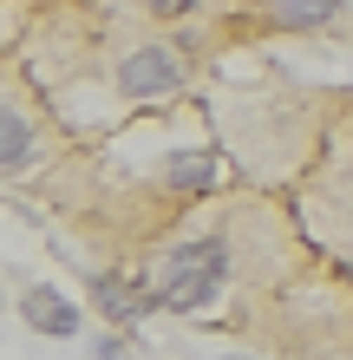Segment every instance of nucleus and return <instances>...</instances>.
<instances>
[{
  "label": "nucleus",
  "instance_id": "obj_1",
  "mask_svg": "<svg viewBox=\"0 0 353 360\" xmlns=\"http://www.w3.org/2000/svg\"><path fill=\"white\" fill-rule=\"evenodd\" d=\"M229 282V243L222 236H197V243H177L157 269V302L171 314H203Z\"/></svg>",
  "mask_w": 353,
  "mask_h": 360
},
{
  "label": "nucleus",
  "instance_id": "obj_2",
  "mask_svg": "<svg viewBox=\"0 0 353 360\" xmlns=\"http://www.w3.org/2000/svg\"><path fill=\"white\" fill-rule=\"evenodd\" d=\"M177 86H183V66H177L171 46H138V53L118 59V92H124V98L157 105V98H171Z\"/></svg>",
  "mask_w": 353,
  "mask_h": 360
},
{
  "label": "nucleus",
  "instance_id": "obj_3",
  "mask_svg": "<svg viewBox=\"0 0 353 360\" xmlns=\"http://www.w3.org/2000/svg\"><path fill=\"white\" fill-rule=\"evenodd\" d=\"M98 308L112 314V321H144L151 308H164L157 302V282H131V275H98Z\"/></svg>",
  "mask_w": 353,
  "mask_h": 360
},
{
  "label": "nucleus",
  "instance_id": "obj_4",
  "mask_svg": "<svg viewBox=\"0 0 353 360\" xmlns=\"http://www.w3.org/2000/svg\"><path fill=\"white\" fill-rule=\"evenodd\" d=\"M20 308H27V321L39 334H53V341H72V334H79V308L59 288H27V295H20Z\"/></svg>",
  "mask_w": 353,
  "mask_h": 360
},
{
  "label": "nucleus",
  "instance_id": "obj_5",
  "mask_svg": "<svg viewBox=\"0 0 353 360\" xmlns=\"http://www.w3.org/2000/svg\"><path fill=\"white\" fill-rule=\"evenodd\" d=\"M164 184L183 190V197H203V190L216 184V158L210 151H171L164 158Z\"/></svg>",
  "mask_w": 353,
  "mask_h": 360
},
{
  "label": "nucleus",
  "instance_id": "obj_6",
  "mask_svg": "<svg viewBox=\"0 0 353 360\" xmlns=\"http://www.w3.org/2000/svg\"><path fill=\"white\" fill-rule=\"evenodd\" d=\"M33 151H39V144H33V124H27V112H20V105H7V118H0V171H27V164H33Z\"/></svg>",
  "mask_w": 353,
  "mask_h": 360
},
{
  "label": "nucleus",
  "instance_id": "obj_7",
  "mask_svg": "<svg viewBox=\"0 0 353 360\" xmlns=\"http://www.w3.org/2000/svg\"><path fill=\"white\" fill-rule=\"evenodd\" d=\"M268 13H275V27H288V33H314V27H327V20L340 13V0H268Z\"/></svg>",
  "mask_w": 353,
  "mask_h": 360
},
{
  "label": "nucleus",
  "instance_id": "obj_8",
  "mask_svg": "<svg viewBox=\"0 0 353 360\" xmlns=\"http://www.w3.org/2000/svg\"><path fill=\"white\" fill-rule=\"evenodd\" d=\"M144 7H151L157 20H183V13H190V7H197V0H144Z\"/></svg>",
  "mask_w": 353,
  "mask_h": 360
}]
</instances>
